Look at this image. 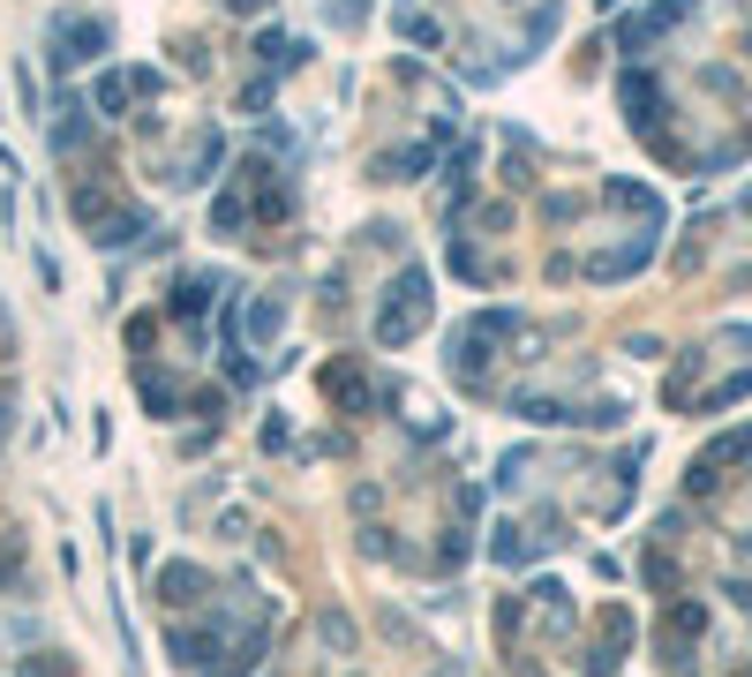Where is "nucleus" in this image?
<instances>
[{"mask_svg":"<svg viewBox=\"0 0 752 677\" xmlns=\"http://www.w3.org/2000/svg\"><path fill=\"white\" fill-rule=\"evenodd\" d=\"M53 46H61L53 54L61 68H83V61H98V54H114V23L106 15H61L53 23Z\"/></svg>","mask_w":752,"mask_h":677,"instance_id":"nucleus-2","label":"nucleus"},{"mask_svg":"<svg viewBox=\"0 0 752 677\" xmlns=\"http://www.w3.org/2000/svg\"><path fill=\"white\" fill-rule=\"evenodd\" d=\"M46 129H53V151H61V158H83V151H91V106H83L75 91H61V106H53Z\"/></svg>","mask_w":752,"mask_h":677,"instance_id":"nucleus-3","label":"nucleus"},{"mask_svg":"<svg viewBox=\"0 0 752 677\" xmlns=\"http://www.w3.org/2000/svg\"><path fill=\"white\" fill-rule=\"evenodd\" d=\"M264 106H272V75H256V83L241 91V114H264Z\"/></svg>","mask_w":752,"mask_h":677,"instance_id":"nucleus-12","label":"nucleus"},{"mask_svg":"<svg viewBox=\"0 0 752 677\" xmlns=\"http://www.w3.org/2000/svg\"><path fill=\"white\" fill-rule=\"evenodd\" d=\"M399 31H407L414 46H437L444 31H437V15H421V8H399Z\"/></svg>","mask_w":752,"mask_h":677,"instance_id":"nucleus-10","label":"nucleus"},{"mask_svg":"<svg viewBox=\"0 0 752 677\" xmlns=\"http://www.w3.org/2000/svg\"><path fill=\"white\" fill-rule=\"evenodd\" d=\"M204 595H211V572H204V565H166V572H158V603L181 609V603H204Z\"/></svg>","mask_w":752,"mask_h":677,"instance_id":"nucleus-5","label":"nucleus"},{"mask_svg":"<svg viewBox=\"0 0 752 677\" xmlns=\"http://www.w3.org/2000/svg\"><path fill=\"white\" fill-rule=\"evenodd\" d=\"M301 54H309V46H294L286 31H256V61L272 68V75H286V68L301 61Z\"/></svg>","mask_w":752,"mask_h":677,"instance_id":"nucleus-8","label":"nucleus"},{"mask_svg":"<svg viewBox=\"0 0 752 677\" xmlns=\"http://www.w3.org/2000/svg\"><path fill=\"white\" fill-rule=\"evenodd\" d=\"M211 655H218V632L211 625H174V663L181 670H211Z\"/></svg>","mask_w":752,"mask_h":677,"instance_id":"nucleus-6","label":"nucleus"},{"mask_svg":"<svg viewBox=\"0 0 752 677\" xmlns=\"http://www.w3.org/2000/svg\"><path fill=\"white\" fill-rule=\"evenodd\" d=\"M211 294H218V271H181V278H174V294H166V317L196 324V317L211 309Z\"/></svg>","mask_w":752,"mask_h":677,"instance_id":"nucleus-4","label":"nucleus"},{"mask_svg":"<svg viewBox=\"0 0 752 677\" xmlns=\"http://www.w3.org/2000/svg\"><path fill=\"white\" fill-rule=\"evenodd\" d=\"M136 384H143V406H151V414H158V421H166V414H174V406H181V400H174V384H166V377H151V369H143Z\"/></svg>","mask_w":752,"mask_h":677,"instance_id":"nucleus-9","label":"nucleus"},{"mask_svg":"<svg viewBox=\"0 0 752 677\" xmlns=\"http://www.w3.org/2000/svg\"><path fill=\"white\" fill-rule=\"evenodd\" d=\"M437 166V151L429 143H407V151H384L377 158V181H414V174H429Z\"/></svg>","mask_w":752,"mask_h":677,"instance_id":"nucleus-7","label":"nucleus"},{"mask_svg":"<svg viewBox=\"0 0 752 677\" xmlns=\"http://www.w3.org/2000/svg\"><path fill=\"white\" fill-rule=\"evenodd\" d=\"M23 677H61V663H53V655H31V663H23Z\"/></svg>","mask_w":752,"mask_h":677,"instance_id":"nucleus-13","label":"nucleus"},{"mask_svg":"<svg viewBox=\"0 0 752 677\" xmlns=\"http://www.w3.org/2000/svg\"><path fill=\"white\" fill-rule=\"evenodd\" d=\"M226 8H234V15H264L272 0H226Z\"/></svg>","mask_w":752,"mask_h":677,"instance_id":"nucleus-14","label":"nucleus"},{"mask_svg":"<svg viewBox=\"0 0 752 677\" xmlns=\"http://www.w3.org/2000/svg\"><path fill=\"white\" fill-rule=\"evenodd\" d=\"M421 317H429V271L407 264L399 278H392V294L377 301V324H369V339H377V346H407V339L421 332Z\"/></svg>","mask_w":752,"mask_h":677,"instance_id":"nucleus-1","label":"nucleus"},{"mask_svg":"<svg viewBox=\"0 0 752 677\" xmlns=\"http://www.w3.org/2000/svg\"><path fill=\"white\" fill-rule=\"evenodd\" d=\"M278 317H286L278 301H256V317H249V339H272V332H278Z\"/></svg>","mask_w":752,"mask_h":677,"instance_id":"nucleus-11","label":"nucleus"}]
</instances>
